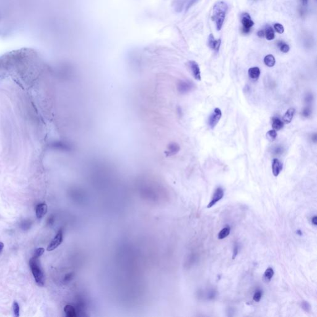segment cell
Masks as SVG:
<instances>
[{"mask_svg":"<svg viewBox=\"0 0 317 317\" xmlns=\"http://www.w3.org/2000/svg\"><path fill=\"white\" fill-rule=\"evenodd\" d=\"M241 22L243 26L242 32L243 34H249L251 28L254 26V22L251 19L249 14L245 13L241 16Z\"/></svg>","mask_w":317,"mask_h":317,"instance_id":"obj_3","label":"cell"},{"mask_svg":"<svg viewBox=\"0 0 317 317\" xmlns=\"http://www.w3.org/2000/svg\"><path fill=\"white\" fill-rule=\"evenodd\" d=\"M45 251V250L43 248H39V249H36L35 252H34V257H35V258H39L40 257H41V256L43 254Z\"/></svg>","mask_w":317,"mask_h":317,"instance_id":"obj_28","label":"cell"},{"mask_svg":"<svg viewBox=\"0 0 317 317\" xmlns=\"http://www.w3.org/2000/svg\"><path fill=\"white\" fill-rule=\"evenodd\" d=\"M63 233L62 229H60L58 230V233L56 234V236L54 237V238L52 240L51 242L50 243V244L48 245L47 247V251H51L56 249V248L59 247L62 243L63 242Z\"/></svg>","mask_w":317,"mask_h":317,"instance_id":"obj_5","label":"cell"},{"mask_svg":"<svg viewBox=\"0 0 317 317\" xmlns=\"http://www.w3.org/2000/svg\"><path fill=\"white\" fill-rule=\"evenodd\" d=\"M224 191L221 187H218L216 190H215L214 192L213 193V195L210 202L208 203L207 208H212L213 206L216 204L217 202H219L221 200H222V198L224 197Z\"/></svg>","mask_w":317,"mask_h":317,"instance_id":"obj_6","label":"cell"},{"mask_svg":"<svg viewBox=\"0 0 317 317\" xmlns=\"http://www.w3.org/2000/svg\"><path fill=\"white\" fill-rule=\"evenodd\" d=\"M274 274V270H273V268H267V269L265 271V274H264V276H263L264 279H265V281H266V282H270L271 280V279L273 278Z\"/></svg>","mask_w":317,"mask_h":317,"instance_id":"obj_19","label":"cell"},{"mask_svg":"<svg viewBox=\"0 0 317 317\" xmlns=\"http://www.w3.org/2000/svg\"><path fill=\"white\" fill-rule=\"evenodd\" d=\"M316 138H317V136H316V133L314 134V135H313L312 137V141H314V142H315V143H316Z\"/></svg>","mask_w":317,"mask_h":317,"instance_id":"obj_34","label":"cell"},{"mask_svg":"<svg viewBox=\"0 0 317 317\" xmlns=\"http://www.w3.org/2000/svg\"><path fill=\"white\" fill-rule=\"evenodd\" d=\"M312 222L313 224H314L315 226L317 225V216H313L312 217Z\"/></svg>","mask_w":317,"mask_h":317,"instance_id":"obj_32","label":"cell"},{"mask_svg":"<svg viewBox=\"0 0 317 317\" xmlns=\"http://www.w3.org/2000/svg\"><path fill=\"white\" fill-rule=\"evenodd\" d=\"M278 45L279 48L280 50H281V51H282L283 53H285V54H286V53H287L290 50V47H289V45H287V43H286L285 42H284L282 41H279L278 43Z\"/></svg>","mask_w":317,"mask_h":317,"instance_id":"obj_22","label":"cell"},{"mask_svg":"<svg viewBox=\"0 0 317 317\" xmlns=\"http://www.w3.org/2000/svg\"><path fill=\"white\" fill-rule=\"evenodd\" d=\"M47 205L45 203H41L36 206L35 213L38 219L42 218L47 212Z\"/></svg>","mask_w":317,"mask_h":317,"instance_id":"obj_11","label":"cell"},{"mask_svg":"<svg viewBox=\"0 0 317 317\" xmlns=\"http://www.w3.org/2000/svg\"><path fill=\"white\" fill-rule=\"evenodd\" d=\"M13 311L16 317L19 316V306L17 302H14L13 303Z\"/></svg>","mask_w":317,"mask_h":317,"instance_id":"obj_29","label":"cell"},{"mask_svg":"<svg viewBox=\"0 0 317 317\" xmlns=\"http://www.w3.org/2000/svg\"><path fill=\"white\" fill-rule=\"evenodd\" d=\"M193 84L188 81H181L178 84V90L182 94H185L192 90Z\"/></svg>","mask_w":317,"mask_h":317,"instance_id":"obj_8","label":"cell"},{"mask_svg":"<svg viewBox=\"0 0 317 317\" xmlns=\"http://www.w3.org/2000/svg\"><path fill=\"white\" fill-rule=\"evenodd\" d=\"M295 112V108H289L282 117V121L284 122V123H286V124L290 123L292 121V119H293Z\"/></svg>","mask_w":317,"mask_h":317,"instance_id":"obj_12","label":"cell"},{"mask_svg":"<svg viewBox=\"0 0 317 317\" xmlns=\"http://www.w3.org/2000/svg\"><path fill=\"white\" fill-rule=\"evenodd\" d=\"M312 99H313V96L312 95L310 94L307 95V96L305 97V102L307 103L310 102H312Z\"/></svg>","mask_w":317,"mask_h":317,"instance_id":"obj_31","label":"cell"},{"mask_svg":"<svg viewBox=\"0 0 317 317\" xmlns=\"http://www.w3.org/2000/svg\"><path fill=\"white\" fill-rule=\"evenodd\" d=\"M274 29L279 34H282L284 32V28L281 24L276 23L274 25Z\"/></svg>","mask_w":317,"mask_h":317,"instance_id":"obj_24","label":"cell"},{"mask_svg":"<svg viewBox=\"0 0 317 317\" xmlns=\"http://www.w3.org/2000/svg\"><path fill=\"white\" fill-rule=\"evenodd\" d=\"M230 227L229 226H227L219 232L218 234V238L222 240L227 237L230 234Z\"/></svg>","mask_w":317,"mask_h":317,"instance_id":"obj_18","label":"cell"},{"mask_svg":"<svg viewBox=\"0 0 317 317\" xmlns=\"http://www.w3.org/2000/svg\"><path fill=\"white\" fill-rule=\"evenodd\" d=\"M301 307L302 309L305 311L306 312H309L311 310V305L307 301H303L301 303Z\"/></svg>","mask_w":317,"mask_h":317,"instance_id":"obj_26","label":"cell"},{"mask_svg":"<svg viewBox=\"0 0 317 317\" xmlns=\"http://www.w3.org/2000/svg\"><path fill=\"white\" fill-rule=\"evenodd\" d=\"M228 6L227 3L223 1H219L214 4L213 7V12L211 18L213 21L216 24L217 30L219 31L222 29L224 21Z\"/></svg>","mask_w":317,"mask_h":317,"instance_id":"obj_1","label":"cell"},{"mask_svg":"<svg viewBox=\"0 0 317 317\" xmlns=\"http://www.w3.org/2000/svg\"><path fill=\"white\" fill-rule=\"evenodd\" d=\"M284 127V122L278 117H273L272 119V127L274 130H280Z\"/></svg>","mask_w":317,"mask_h":317,"instance_id":"obj_14","label":"cell"},{"mask_svg":"<svg viewBox=\"0 0 317 317\" xmlns=\"http://www.w3.org/2000/svg\"><path fill=\"white\" fill-rule=\"evenodd\" d=\"M188 66L194 78L198 81H201V71L198 64L194 61H190L188 62Z\"/></svg>","mask_w":317,"mask_h":317,"instance_id":"obj_7","label":"cell"},{"mask_svg":"<svg viewBox=\"0 0 317 317\" xmlns=\"http://www.w3.org/2000/svg\"><path fill=\"white\" fill-rule=\"evenodd\" d=\"M238 245L237 244V243H235V245H234V250H233L232 259H235V257H237V255H238Z\"/></svg>","mask_w":317,"mask_h":317,"instance_id":"obj_30","label":"cell"},{"mask_svg":"<svg viewBox=\"0 0 317 317\" xmlns=\"http://www.w3.org/2000/svg\"><path fill=\"white\" fill-rule=\"evenodd\" d=\"M29 265L36 283L39 286H43L45 284V277L39 258L32 257L30 259Z\"/></svg>","mask_w":317,"mask_h":317,"instance_id":"obj_2","label":"cell"},{"mask_svg":"<svg viewBox=\"0 0 317 317\" xmlns=\"http://www.w3.org/2000/svg\"><path fill=\"white\" fill-rule=\"evenodd\" d=\"M300 1H301L302 4L303 5V6H306L308 4V0H300Z\"/></svg>","mask_w":317,"mask_h":317,"instance_id":"obj_35","label":"cell"},{"mask_svg":"<svg viewBox=\"0 0 317 317\" xmlns=\"http://www.w3.org/2000/svg\"><path fill=\"white\" fill-rule=\"evenodd\" d=\"M261 297H262V291L260 290H258L256 291L255 293L254 294L253 299L254 300V301H255L256 302H259L260 301V300L261 299Z\"/></svg>","mask_w":317,"mask_h":317,"instance_id":"obj_23","label":"cell"},{"mask_svg":"<svg viewBox=\"0 0 317 317\" xmlns=\"http://www.w3.org/2000/svg\"><path fill=\"white\" fill-rule=\"evenodd\" d=\"M258 36H259V37H263L264 36H265V31L263 30H260L258 32Z\"/></svg>","mask_w":317,"mask_h":317,"instance_id":"obj_33","label":"cell"},{"mask_svg":"<svg viewBox=\"0 0 317 317\" xmlns=\"http://www.w3.org/2000/svg\"><path fill=\"white\" fill-rule=\"evenodd\" d=\"M249 75L253 81H257L260 76V70L258 67H252L249 70Z\"/></svg>","mask_w":317,"mask_h":317,"instance_id":"obj_13","label":"cell"},{"mask_svg":"<svg viewBox=\"0 0 317 317\" xmlns=\"http://www.w3.org/2000/svg\"><path fill=\"white\" fill-rule=\"evenodd\" d=\"M4 246H5V245H4V243L3 242H0V253H1V251L3 250Z\"/></svg>","mask_w":317,"mask_h":317,"instance_id":"obj_36","label":"cell"},{"mask_svg":"<svg viewBox=\"0 0 317 317\" xmlns=\"http://www.w3.org/2000/svg\"><path fill=\"white\" fill-rule=\"evenodd\" d=\"M283 168L282 162L278 158H274L272 163V172L274 177H278Z\"/></svg>","mask_w":317,"mask_h":317,"instance_id":"obj_10","label":"cell"},{"mask_svg":"<svg viewBox=\"0 0 317 317\" xmlns=\"http://www.w3.org/2000/svg\"><path fill=\"white\" fill-rule=\"evenodd\" d=\"M302 115L305 118H308L312 115V109L309 107H306L304 108L302 112Z\"/></svg>","mask_w":317,"mask_h":317,"instance_id":"obj_25","label":"cell"},{"mask_svg":"<svg viewBox=\"0 0 317 317\" xmlns=\"http://www.w3.org/2000/svg\"><path fill=\"white\" fill-rule=\"evenodd\" d=\"M277 136H278V133L274 129L270 130V131H268L266 133L267 139L271 142L274 141L276 140V138H277Z\"/></svg>","mask_w":317,"mask_h":317,"instance_id":"obj_21","label":"cell"},{"mask_svg":"<svg viewBox=\"0 0 317 317\" xmlns=\"http://www.w3.org/2000/svg\"><path fill=\"white\" fill-rule=\"evenodd\" d=\"M264 31H265V36L266 37V39L268 40H272L274 39V32L271 26L267 25L266 26L265 30Z\"/></svg>","mask_w":317,"mask_h":317,"instance_id":"obj_15","label":"cell"},{"mask_svg":"<svg viewBox=\"0 0 317 317\" xmlns=\"http://www.w3.org/2000/svg\"><path fill=\"white\" fill-rule=\"evenodd\" d=\"M264 63L268 67H273L276 63V60L274 56L272 55H266L264 58Z\"/></svg>","mask_w":317,"mask_h":317,"instance_id":"obj_17","label":"cell"},{"mask_svg":"<svg viewBox=\"0 0 317 317\" xmlns=\"http://www.w3.org/2000/svg\"><path fill=\"white\" fill-rule=\"evenodd\" d=\"M180 150V147L176 143H172L169 146V151L168 152L170 153V155H174V154H177Z\"/></svg>","mask_w":317,"mask_h":317,"instance_id":"obj_20","label":"cell"},{"mask_svg":"<svg viewBox=\"0 0 317 317\" xmlns=\"http://www.w3.org/2000/svg\"><path fill=\"white\" fill-rule=\"evenodd\" d=\"M208 44L211 49L216 51H218L221 44V39L216 40L213 34H210L208 37Z\"/></svg>","mask_w":317,"mask_h":317,"instance_id":"obj_9","label":"cell"},{"mask_svg":"<svg viewBox=\"0 0 317 317\" xmlns=\"http://www.w3.org/2000/svg\"><path fill=\"white\" fill-rule=\"evenodd\" d=\"M222 117V112L219 108H216L208 119V125L211 129H214L217 125Z\"/></svg>","mask_w":317,"mask_h":317,"instance_id":"obj_4","label":"cell"},{"mask_svg":"<svg viewBox=\"0 0 317 317\" xmlns=\"http://www.w3.org/2000/svg\"><path fill=\"white\" fill-rule=\"evenodd\" d=\"M64 311L68 317H75L77 315L75 308L71 305H66L64 308Z\"/></svg>","mask_w":317,"mask_h":317,"instance_id":"obj_16","label":"cell"},{"mask_svg":"<svg viewBox=\"0 0 317 317\" xmlns=\"http://www.w3.org/2000/svg\"><path fill=\"white\" fill-rule=\"evenodd\" d=\"M284 151V148L281 146H277L273 150V153L274 155L279 156L281 155Z\"/></svg>","mask_w":317,"mask_h":317,"instance_id":"obj_27","label":"cell"}]
</instances>
